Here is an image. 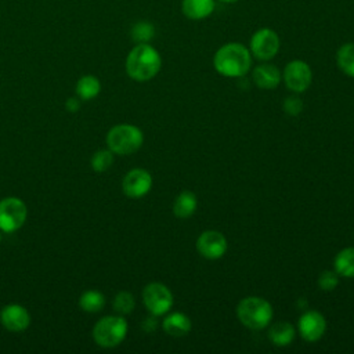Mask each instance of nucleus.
<instances>
[{"mask_svg": "<svg viewBox=\"0 0 354 354\" xmlns=\"http://www.w3.org/2000/svg\"><path fill=\"white\" fill-rule=\"evenodd\" d=\"M213 66L225 77L245 76L252 66L250 50L241 43H227L214 53Z\"/></svg>", "mask_w": 354, "mask_h": 354, "instance_id": "nucleus-1", "label": "nucleus"}, {"mask_svg": "<svg viewBox=\"0 0 354 354\" xmlns=\"http://www.w3.org/2000/svg\"><path fill=\"white\" fill-rule=\"evenodd\" d=\"M160 66V54L148 43H138L126 58V72L136 82L153 79L159 73Z\"/></svg>", "mask_w": 354, "mask_h": 354, "instance_id": "nucleus-2", "label": "nucleus"}, {"mask_svg": "<svg viewBox=\"0 0 354 354\" xmlns=\"http://www.w3.org/2000/svg\"><path fill=\"white\" fill-rule=\"evenodd\" d=\"M274 311L272 306L263 297L248 296L236 306V317L242 325L249 329L259 330L270 325Z\"/></svg>", "mask_w": 354, "mask_h": 354, "instance_id": "nucleus-3", "label": "nucleus"}, {"mask_svg": "<svg viewBox=\"0 0 354 354\" xmlns=\"http://www.w3.org/2000/svg\"><path fill=\"white\" fill-rule=\"evenodd\" d=\"M142 131L133 124L113 126L106 134L108 148L118 155H130L142 145Z\"/></svg>", "mask_w": 354, "mask_h": 354, "instance_id": "nucleus-4", "label": "nucleus"}, {"mask_svg": "<svg viewBox=\"0 0 354 354\" xmlns=\"http://www.w3.org/2000/svg\"><path fill=\"white\" fill-rule=\"evenodd\" d=\"M127 335V322L120 315H108L101 318L94 329L93 337L94 342L105 348L119 346Z\"/></svg>", "mask_w": 354, "mask_h": 354, "instance_id": "nucleus-5", "label": "nucleus"}, {"mask_svg": "<svg viewBox=\"0 0 354 354\" xmlns=\"http://www.w3.org/2000/svg\"><path fill=\"white\" fill-rule=\"evenodd\" d=\"M28 216L26 205L17 196H8L0 201V231L14 232L19 230Z\"/></svg>", "mask_w": 354, "mask_h": 354, "instance_id": "nucleus-6", "label": "nucleus"}, {"mask_svg": "<svg viewBox=\"0 0 354 354\" xmlns=\"http://www.w3.org/2000/svg\"><path fill=\"white\" fill-rule=\"evenodd\" d=\"M142 301L152 315L159 317L171 308L173 295L166 285L160 282H151L142 290Z\"/></svg>", "mask_w": 354, "mask_h": 354, "instance_id": "nucleus-7", "label": "nucleus"}, {"mask_svg": "<svg viewBox=\"0 0 354 354\" xmlns=\"http://www.w3.org/2000/svg\"><path fill=\"white\" fill-rule=\"evenodd\" d=\"M279 46V36L275 30L270 28H260L250 39V54L260 61H268L277 55Z\"/></svg>", "mask_w": 354, "mask_h": 354, "instance_id": "nucleus-8", "label": "nucleus"}, {"mask_svg": "<svg viewBox=\"0 0 354 354\" xmlns=\"http://www.w3.org/2000/svg\"><path fill=\"white\" fill-rule=\"evenodd\" d=\"M282 76L286 87L296 94L304 93L310 87L313 80V72L310 65L301 59H293L288 62Z\"/></svg>", "mask_w": 354, "mask_h": 354, "instance_id": "nucleus-9", "label": "nucleus"}, {"mask_svg": "<svg viewBox=\"0 0 354 354\" xmlns=\"http://www.w3.org/2000/svg\"><path fill=\"white\" fill-rule=\"evenodd\" d=\"M196 250L205 259L217 260L227 250V239L216 230H206L196 239Z\"/></svg>", "mask_w": 354, "mask_h": 354, "instance_id": "nucleus-10", "label": "nucleus"}, {"mask_svg": "<svg viewBox=\"0 0 354 354\" xmlns=\"http://www.w3.org/2000/svg\"><path fill=\"white\" fill-rule=\"evenodd\" d=\"M297 328L300 336L306 342H317L326 330V319L319 311L308 310L300 315Z\"/></svg>", "mask_w": 354, "mask_h": 354, "instance_id": "nucleus-11", "label": "nucleus"}, {"mask_svg": "<svg viewBox=\"0 0 354 354\" xmlns=\"http://www.w3.org/2000/svg\"><path fill=\"white\" fill-rule=\"evenodd\" d=\"M152 177L144 169H133L126 173L122 181V189L129 198H141L149 192Z\"/></svg>", "mask_w": 354, "mask_h": 354, "instance_id": "nucleus-12", "label": "nucleus"}, {"mask_svg": "<svg viewBox=\"0 0 354 354\" xmlns=\"http://www.w3.org/2000/svg\"><path fill=\"white\" fill-rule=\"evenodd\" d=\"M1 325L11 332H22L30 324L28 310L19 304H8L0 313Z\"/></svg>", "mask_w": 354, "mask_h": 354, "instance_id": "nucleus-13", "label": "nucleus"}, {"mask_svg": "<svg viewBox=\"0 0 354 354\" xmlns=\"http://www.w3.org/2000/svg\"><path fill=\"white\" fill-rule=\"evenodd\" d=\"M253 82L259 88L263 90H274L278 87V84L281 83L282 75L281 71L272 65V64H260L253 69L252 73Z\"/></svg>", "mask_w": 354, "mask_h": 354, "instance_id": "nucleus-14", "label": "nucleus"}, {"mask_svg": "<svg viewBox=\"0 0 354 354\" xmlns=\"http://www.w3.org/2000/svg\"><path fill=\"white\" fill-rule=\"evenodd\" d=\"M216 8L214 0H183L181 11L188 19L199 21L207 18Z\"/></svg>", "mask_w": 354, "mask_h": 354, "instance_id": "nucleus-15", "label": "nucleus"}, {"mask_svg": "<svg viewBox=\"0 0 354 354\" xmlns=\"http://www.w3.org/2000/svg\"><path fill=\"white\" fill-rule=\"evenodd\" d=\"M162 328L167 335L174 336V337H181V336L188 335V332L192 328V324H191V319L188 318V315H185L180 311H176V313L169 314L163 319Z\"/></svg>", "mask_w": 354, "mask_h": 354, "instance_id": "nucleus-16", "label": "nucleus"}, {"mask_svg": "<svg viewBox=\"0 0 354 354\" xmlns=\"http://www.w3.org/2000/svg\"><path fill=\"white\" fill-rule=\"evenodd\" d=\"M295 328L288 321H278L270 326L268 339L278 347H285L295 339Z\"/></svg>", "mask_w": 354, "mask_h": 354, "instance_id": "nucleus-17", "label": "nucleus"}, {"mask_svg": "<svg viewBox=\"0 0 354 354\" xmlns=\"http://www.w3.org/2000/svg\"><path fill=\"white\" fill-rule=\"evenodd\" d=\"M198 206L196 195L191 191L180 192L173 203V213L178 218H188L191 217Z\"/></svg>", "mask_w": 354, "mask_h": 354, "instance_id": "nucleus-18", "label": "nucleus"}, {"mask_svg": "<svg viewBox=\"0 0 354 354\" xmlns=\"http://www.w3.org/2000/svg\"><path fill=\"white\" fill-rule=\"evenodd\" d=\"M333 268L340 277L354 278V246L344 248L335 256Z\"/></svg>", "mask_w": 354, "mask_h": 354, "instance_id": "nucleus-19", "label": "nucleus"}, {"mask_svg": "<svg viewBox=\"0 0 354 354\" xmlns=\"http://www.w3.org/2000/svg\"><path fill=\"white\" fill-rule=\"evenodd\" d=\"M101 90L100 80L93 75L82 76L76 83V94L80 100H93Z\"/></svg>", "mask_w": 354, "mask_h": 354, "instance_id": "nucleus-20", "label": "nucleus"}, {"mask_svg": "<svg viewBox=\"0 0 354 354\" xmlns=\"http://www.w3.org/2000/svg\"><path fill=\"white\" fill-rule=\"evenodd\" d=\"M336 64L344 75L354 77V43H346L337 50Z\"/></svg>", "mask_w": 354, "mask_h": 354, "instance_id": "nucleus-21", "label": "nucleus"}, {"mask_svg": "<svg viewBox=\"0 0 354 354\" xmlns=\"http://www.w3.org/2000/svg\"><path fill=\"white\" fill-rule=\"evenodd\" d=\"M79 306L86 313H98L105 306V296L98 290H86L79 299Z\"/></svg>", "mask_w": 354, "mask_h": 354, "instance_id": "nucleus-22", "label": "nucleus"}, {"mask_svg": "<svg viewBox=\"0 0 354 354\" xmlns=\"http://www.w3.org/2000/svg\"><path fill=\"white\" fill-rule=\"evenodd\" d=\"M155 36V28L151 22L141 21L137 22L131 29V37L134 41L138 43H148Z\"/></svg>", "mask_w": 354, "mask_h": 354, "instance_id": "nucleus-23", "label": "nucleus"}, {"mask_svg": "<svg viewBox=\"0 0 354 354\" xmlns=\"http://www.w3.org/2000/svg\"><path fill=\"white\" fill-rule=\"evenodd\" d=\"M134 306H136L134 296L130 292H126V290L119 292L113 299V310L120 315L130 314L134 310Z\"/></svg>", "mask_w": 354, "mask_h": 354, "instance_id": "nucleus-24", "label": "nucleus"}, {"mask_svg": "<svg viewBox=\"0 0 354 354\" xmlns=\"http://www.w3.org/2000/svg\"><path fill=\"white\" fill-rule=\"evenodd\" d=\"M113 163V152L111 149H100L91 158V167L101 173L108 170Z\"/></svg>", "mask_w": 354, "mask_h": 354, "instance_id": "nucleus-25", "label": "nucleus"}, {"mask_svg": "<svg viewBox=\"0 0 354 354\" xmlns=\"http://www.w3.org/2000/svg\"><path fill=\"white\" fill-rule=\"evenodd\" d=\"M339 283V274L336 271H322L318 277V286L321 288V290L324 292H330L333 290Z\"/></svg>", "mask_w": 354, "mask_h": 354, "instance_id": "nucleus-26", "label": "nucleus"}, {"mask_svg": "<svg viewBox=\"0 0 354 354\" xmlns=\"http://www.w3.org/2000/svg\"><path fill=\"white\" fill-rule=\"evenodd\" d=\"M303 101L300 97L297 95H289L285 101H283V109L289 116H297L301 113L303 111Z\"/></svg>", "mask_w": 354, "mask_h": 354, "instance_id": "nucleus-27", "label": "nucleus"}, {"mask_svg": "<svg viewBox=\"0 0 354 354\" xmlns=\"http://www.w3.org/2000/svg\"><path fill=\"white\" fill-rule=\"evenodd\" d=\"M66 109L68 111H71V112H76L79 108H80V101L77 100V98H75V97H72V98H69L68 101H66Z\"/></svg>", "mask_w": 354, "mask_h": 354, "instance_id": "nucleus-28", "label": "nucleus"}, {"mask_svg": "<svg viewBox=\"0 0 354 354\" xmlns=\"http://www.w3.org/2000/svg\"><path fill=\"white\" fill-rule=\"evenodd\" d=\"M218 1H223V3H234V1H238V0H218Z\"/></svg>", "mask_w": 354, "mask_h": 354, "instance_id": "nucleus-29", "label": "nucleus"}, {"mask_svg": "<svg viewBox=\"0 0 354 354\" xmlns=\"http://www.w3.org/2000/svg\"><path fill=\"white\" fill-rule=\"evenodd\" d=\"M0 241H1V234H0Z\"/></svg>", "mask_w": 354, "mask_h": 354, "instance_id": "nucleus-30", "label": "nucleus"}]
</instances>
